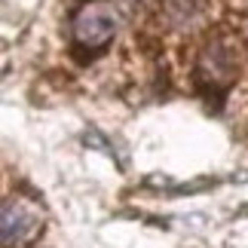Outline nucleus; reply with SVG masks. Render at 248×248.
I'll use <instances>...</instances> for the list:
<instances>
[{
	"label": "nucleus",
	"instance_id": "obj_1",
	"mask_svg": "<svg viewBox=\"0 0 248 248\" xmlns=\"http://www.w3.org/2000/svg\"><path fill=\"white\" fill-rule=\"evenodd\" d=\"M120 31V9L108 0H89L74 16V40L86 49H104Z\"/></svg>",
	"mask_w": 248,
	"mask_h": 248
},
{
	"label": "nucleus",
	"instance_id": "obj_2",
	"mask_svg": "<svg viewBox=\"0 0 248 248\" xmlns=\"http://www.w3.org/2000/svg\"><path fill=\"white\" fill-rule=\"evenodd\" d=\"M43 230V212L31 199H9L0 205V245L3 248H25Z\"/></svg>",
	"mask_w": 248,
	"mask_h": 248
}]
</instances>
